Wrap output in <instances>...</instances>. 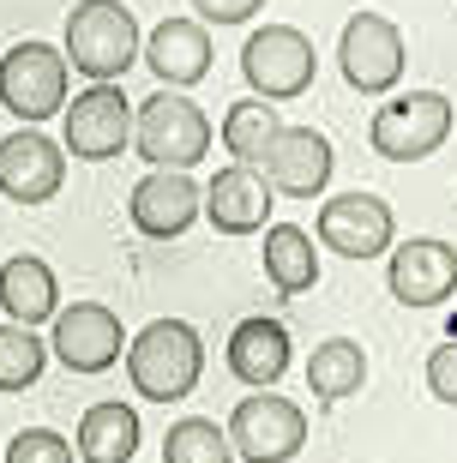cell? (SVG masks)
Here are the masks:
<instances>
[{
    "mask_svg": "<svg viewBox=\"0 0 457 463\" xmlns=\"http://www.w3.org/2000/svg\"><path fill=\"white\" fill-rule=\"evenodd\" d=\"M452 133V103L440 90H409V97H391L386 109H373L367 138L386 163H422L433 156Z\"/></svg>",
    "mask_w": 457,
    "mask_h": 463,
    "instance_id": "5b68a950",
    "label": "cell"
},
{
    "mask_svg": "<svg viewBox=\"0 0 457 463\" xmlns=\"http://www.w3.org/2000/svg\"><path fill=\"white\" fill-rule=\"evenodd\" d=\"M43 361H49V344L24 326H0V392H24L43 379Z\"/></svg>",
    "mask_w": 457,
    "mask_h": 463,
    "instance_id": "d4e9b609",
    "label": "cell"
},
{
    "mask_svg": "<svg viewBox=\"0 0 457 463\" xmlns=\"http://www.w3.org/2000/svg\"><path fill=\"white\" fill-rule=\"evenodd\" d=\"M386 283L404 307H440L457 295V247L433 235H409L386 265Z\"/></svg>",
    "mask_w": 457,
    "mask_h": 463,
    "instance_id": "7c38bea8",
    "label": "cell"
},
{
    "mask_svg": "<svg viewBox=\"0 0 457 463\" xmlns=\"http://www.w3.org/2000/svg\"><path fill=\"white\" fill-rule=\"evenodd\" d=\"M133 229L151 241H175L193 229V217H205V187H193V175L175 169H151L133 187Z\"/></svg>",
    "mask_w": 457,
    "mask_h": 463,
    "instance_id": "9a60e30c",
    "label": "cell"
},
{
    "mask_svg": "<svg viewBox=\"0 0 457 463\" xmlns=\"http://www.w3.org/2000/svg\"><path fill=\"white\" fill-rule=\"evenodd\" d=\"M205 217H211L217 235H259L265 217H271V187H265V175L241 169V163L217 169L211 181H205Z\"/></svg>",
    "mask_w": 457,
    "mask_h": 463,
    "instance_id": "2e32d148",
    "label": "cell"
},
{
    "mask_svg": "<svg viewBox=\"0 0 457 463\" xmlns=\"http://www.w3.org/2000/svg\"><path fill=\"white\" fill-rule=\"evenodd\" d=\"M0 307L24 331L54 326V319H61V283H54V271L36 253H13L0 265Z\"/></svg>",
    "mask_w": 457,
    "mask_h": 463,
    "instance_id": "ac0fdd59",
    "label": "cell"
},
{
    "mask_svg": "<svg viewBox=\"0 0 457 463\" xmlns=\"http://www.w3.org/2000/svg\"><path fill=\"white\" fill-rule=\"evenodd\" d=\"M427 392L457 410V337L445 349H433V355H427Z\"/></svg>",
    "mask_w": 457,
    "mask_h": 463,
    "instance_id": "4316f807",
    "label": "cell"
},
{
    "mask_svg": "<svg viewBox=\"0 0 457 463\" xmlns=\"http://www.w3.org/2000/svg\"><path fill=\"white\" fill-rule=\"evenodd\" d=\"M338 61H343L349 90L379 97V90H391L397 79H404V31H397L391 18H379V13H356L349 24H343V36H338Z\"/></svg>",
    "mask_w": 457,
    "mask_h": 463,
    "instance_id": "9c48e42d",
    "label": "cell"
},
{
    "mask_svg": "<svg viewBox=\"0 0 457 463\" xmlns=\"http://www.w3.org/2000/svg\"><path fill=\"white\" fill-rule=\"evenodd\" d=\"M229 373H235L241 385H253V392H271L277 379L289 373V331H283V319H265V313L241 319V326L229 331Z\"/></svg>",
    "mask_w": 457,
    "mask_h": 463,
    "instance_id": "d6986e66",
    "label": "cell"
},
{
    "mask_svg": "<svg viewBox=\"0 0 457 463\" xmlns=\"http://www.w3.org/2000/svg\"><path fill=\"white\" fill-rule=\"evenodd\" d=\"M229 446H235L247 463H289L307 446L301 403H289V397H277V392L241 397L235 415H229Z\"/></svg>",
    "mask_w": 457,
    "mask_h": 463,
    "instance_id": "ba28073f",
    "label": "cell"
},
{
    "mask_svg": "<svg viewBox=\"0 0 457 463\" xmlns=\"http://www.w3.org/2000/svg\"><path fill=\"white\" fill-rule=\"evenodd\" d=\"M145 67L163 79V90H186L211 72V31L199 18H163L151 36H145Z\"/></svg>",
    "mask_w": 457,
    "mask_h": 463,
    "instance_id": "e0dca14e",
    "label": "cell"
},
{
    "mask_svg": "<svg viewBox=\"0 0 457 463\" xmlns=\"http://www.w3.org/2000/svg\"><path fill=\"white\" fill-rule=\"evenodd\" d=\"M331 138L313 133V127H283V133L271 138V151H265V163H259V175H265V187L283 193V199H313V193H325V181H331Z\"/></svg>",
    "mask_w": 457,
    "mask_h": 463,
    "instance_id": "5bb4252c",
    "label": "cell"
},
{
    "mask_svg": "<svg viewBox=\"0 0 457 463\" xmlns=\"http://www.w3.org/2000/svg\"><path fill=\"white\" fill-rule=\"evenodd\" d=\"M72 451H79V463H133V451H138V410L120 403V397L90 403L85 421H79Z\"/></svg>",
    "mask_w": 457,
    "mask_h": 463,
    "instance_id": "ffe728a7",
    "label": "cell"
},
{
    "mask_svg": "<svg viewBox=\"0 0 457 463\" xmlns=\"http://www.w3.org/2000/svg\"><path fill=\"white\" fill-rule=\"evenodd\" d=\"M211 138L217 133H211L205 109L193 97H181V90H157V97H145L133 109V145L151 169H175V175L199 169L211 156Z\"/></svg>",
    "mask_w": 457,
    "mask_h": 463,
    "instance_id": "3957f363",
    "label": "cell"
},
{
    "mask_svg": "<svg viewBox=\"0 0 457 463\" xmlns=\"http://www.w3.org/2000/svg\"><path fill=\"white\" fill-rule=\"evenodd\" d=\"M67 54L49 49V43H13L6 61H0V103L13 109L24 127L49 115H67Z\"/></svg>",
    "mask_w": 457,
    "mask_h": 463,
    "instance_id": "277c9868",
    "label": "cell"
},
{
    "mask_svg": "<svg viewBox=\"0 0 457 463\" xmlns=\"http://www.w3.org/2000/svg\"><path fill=\"white\" fill-rule=\"evenodd\" d=\"M49 349L67 361L72 373H109V367L127 355V337H120L115 307H102V301H72V307H61V319H54V344Z\"/></svg>",
    "mask_w": 457,
    "mask_h": 463,
    "instance_id": "4fadbf2b",
    "label": "cell"
},
{
    "mask_svg": "<svg viewBox=\"0 0 457 463\" xmlns=\"http://www.w3.org/2000/svg\"><path fill=\"white\" fill-rule=\"evenodd\" d=\"M133 109L120 85H90L79 90L61 115V151H72L79 163H109L133 145Z\"/></svg>",
    "mask_w": 457,
    "mask_h": 463,
    "instance_id": "52a82bcc",
    "label": "cell"
},
{
    "mask_svg": "<svg viewBox=\"0 0 457 463\" xmlns=\"http://www.w3.org/2000/svg\"><path fill=\"white\" fill-rule=\"evenodd\" d=\"M72 439H61L54 428H24L13 433V446H6V463H72Z\"/></svg>",
    "mask_w": 457,
    "mask_h": 463,
    "instance_id": "484cf974",
    "label": "cell"
},
{
    "mask_svg": "<svg viewBox=\"0 0 457 463\" xmlns=\"http://www.w3.org/2000/svg\"><path fill=\"white\" fill-rule=\"evenodd\" d=\"M313 229H319L325 253H343V259H379L397 241V217L373 193H338V199H325Z\"/></svg>",
    "mask_w": 457,
    "mask_h": 463,
    "instance_id": "30bf717a",
    "label": "cell"
},
{
    "mask_svg": "<svg viewBox=\"0 0 457 463\" xmlns=\"http://www.w3.org/2000/svg\"><path fill=\"white\" fill-rule=\"evenodd\" d=\"M61 54L90 85H120L127 67L145 54V36H138V18L120 0H79L67 13V49Z\"/></svg>",
    "mask_w": 457,
    "mask_h": 463,
    "instance_id": "6da1fadb",
    "label": "cell"
},
{
    "mask_svg": "<svg viewBox=\"0 0 457 463\" xmlns=\"http://www.w3.org/2000/svg\"><path fill=\"white\" fill-rule=\"evenodd\" d=\"M199 24H247L253 13H265V0H193Z\"/></svg>",
    "mask_w": 457,
    "mask_h": 463,
    "instance_id": "83f0119b",
    "label": "cell"
},
{
    "mask_svg": "<svg viewBox=\"0 0 457 463\" xmlns=\"http://www.w3.org/2000/svg\"><path fill=\"white\" fill-rule=\"evenodd\" d=\"M361 379H367V355H361L356 337H325L307 361V392L319 397V403H343V397L361 392Z\"/></svg>",
    "mask_w": 457,
    "mask_h": 463,
    "instance_id": "603a6c76",
    "label": "cell"
},
{
    "mask_svg": "<svg viewBox=\"0 0 457 463\" xmlns=\"http://www.w3.org/2000/svg\"><path fill=\"white\" fill-rule=\"evenodd\" d=\"M265 277H271L277 295H307L319 283V253H313V235L301 223L265 229Z\"/></svg>",
    "mask_w": 457,
    "mask_h": 463,
    "instance_id": "44dd1931",
    "label": "cell"
},
{
    "mask_svg": "<svg viewBox=\"0 0 457 463\" xmlns=\"http://www.w3.org/2000/svg\"><path fill=\"white\" fill-rule=\"evenodd\" d=\"M199 373H205V344L186 319H151V326L127 344V379H133V392L151 397V403H181V397H193Z\"/></svg>",
    "mask_w": 457,
    "mask_h": 463,
    "instance_id": "7a4b0ae2",
    "label": "cell"
},
{
    "mask_svg": "<svg viewBox=\"0 0 457 463\" xmlns=\"http://www.w3.org/2000/svg\"><path fill=\"white\" fill-rule=\"evenodd\" d=\"M277 133H283V115H277L271 103H259V97H241V103H229V115H223V127H217L223 151L235 156L241 169H259Z\"/></svg>",
    "mask_w": 457,
    "mask_h": 463,
    "instance_id": "7402d4cb",
    "label": "cell"
},
{
    "mask_svg": "<svg viewBox=\"0 0 457 463\" xmlns=\"http://www.w3.org/2000/svg\"><path fill=\"white\" fill-rule=\"evenodd\" d=\"M61 181H67V156L49 133L24 127V133L0 138V193L13 205H49L61 193Z\"/></svg>",
    "mask_w": 457,
    "mask_h": 463,
    "instance_id": "8fae6325",
    "label": "cell"
},
{
    "mask_svg": "<svg viewBox=\"0 0 457 463\" xmlns=\"http://www.w3.org/2000/svg\"><path fill=\"white\" fill-rule=\"evenodd\" d=\"M313 67H319V54H313L307 31H295V24H265V31H253L247 49H241V72H247V85H253L259 103L301 97V90L313 85Z\"/></svg>",
    "mask_w": 457,
    "mask_h": 463,
    "instance_id": "8992f818",
    "label": "cell"
},
{
    "mask_svg": "<svg viewBox=\"0 0 457 463\" xmlns=\"http://www.w3.org/2000/svg\"><path fill=\"white\" fill-rule=\"evenodd\" d=\"M163 463H235V446H229V428L205 421V415H186L163 433Z\"/></svg>",
    "mask_w": 457,
    "mask_h": 463,
    "instance_id": "cb8c5ba5",
    "label": "cell"
}]
</instances>
